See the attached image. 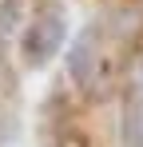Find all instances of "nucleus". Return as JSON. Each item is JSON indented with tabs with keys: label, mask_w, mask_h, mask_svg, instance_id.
<instances>
[{
	"label": "nucleus",
	"mask_w": 143,
	"mask_h": 147,
	"mask_svg": "<svg viewBox=\"0 0 143 147\" xmlns=\"http://www.w3.org/2000/svg\"><path fill=\"white\" fill-rule=\"evenodd\" d=\"M64 40H68V16H64V8L52 4V8H44L32 24L24 28V40H20L24 64L28 68H44L48 60L64 48Z\"/></svg>",
	"instance_id": "obj_1"
},
{
	"label": "nucleus",
	"mask_w": 143,
	"mask_h": 147,
	"mask_svg": "<svg viewBox=\"0 0 143 147\" xmlns=\"http://www.w3.org/2000/svg\"><path fill=\"white\" fill-rule=\"evenodd\" d=\"M68 72L80 88H95V72H99V24L80 32V40L68 52Z\"/></svg>",
	"instance_id": "obj_2"
},
{
	"label": "nucleus",
	"mask_w": 143,
	"mask_h": 147,
	"mask_svg": "<svg viewBox=\"0 0 143 147\" xmlns=\"http://www.w3.org/2000/svg\"><path fill=\"white\" fill-rule=\"evenodd\" d=\"M119 143L123 147H143V76L127 88L123 111H119Z\"/></svg>",
	"instance_id": "obj_3"
},
{
	"label": "nucleus",
	"mask_w": 143,
	"mask_h": 147,
	"mask_svg": "<svg viewBox=\"0 0 143 147\" xmlns=\"http://www.w3.org/2000/svg\"><path fill=\"white\" fill-rule=\"evenodd\" d=\"M20 12H24V0H4L0 4V56L8 48V40H12V28L20 20Z\"/></svg>",
	"instance_id": "obj_4"
}]
</instances>
